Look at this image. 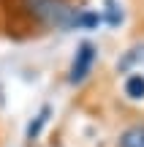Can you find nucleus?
<instances>
[{
    "label": "nucleus",
    "instance_id": "nucleus-1",
    "mask_svg": "<svg viewBox=\"0 0 144 147\" xmlns=\"http://www.w3.org/2000/svg\"><path fill=\"white\" fill-rule=\"evenodd\" d=\"M22 5L27 8V14L35 16L38 22L49 27H79V25H95L98 16L92 14H79L68 0H22Z\"/></svg>",
    "mask_w": 144,
    "mask_h": 147
},
{
    "label": "nucleus",
    "instance_id": "nucleus-2",
    "mask_svg": "<svg viewBox=\"0 0 144 147\" xmlns=\"http://www.w3.org/2000/svg\"><path fill=\"white\" fill-rule=\"evenodd\" d=\"M92 63H95V47H92L90 41H84L79 47V52H76V57H74V63H71V82L74 84H79V82H84L87 79V74H90L92 68Z\"/></svg>",
    "mask_w": 144,
    "mask_h": 147
},
{
    "label": "nucleus",
    "instance_id": "nucleus-3",
    "mask_svg": "<svg viewBox=\"0 0 144 147\" xmlns=\"http://www.w3.org/2000/svg\"><path fill=\"white\" fill-rule=\"evenodd\" d=\"M123 93L131 101H144V71H131L123 82Z\"/></svg>",
    "mask_w": 144,
    "mask_h": 147
},
{
    "label": "nucleus",
    "instance_id": "nucleus-4",
    "mask_svg": "<svg viewBox=\"0 0 144 147\" xmlns=\"http://www.w3.org/2000/svg\"><path fill=\"white\" fill-rule=\"evenodd\" d=\"M117 147H144V123L141 125H131L128 131H123Z\"/></svg>",
    "mask_w": 144,
    "mask_h": 147
},
{
    "label": "nucleus",
    "instance_id": "nucleus-5",
    "mask_svg": "<svg viewBox=\"0 0 144 147\" xmlns=\"http://www.w3.org/2000/svg\"><path fill=\"white\" fill-rule=\"evenodd\" d=\"M136 65H144V47H136V49H131V52H125V57L117 63V68L131 74Z\"/></svg>",
    "mask_w": 144,
    "mask_h": 147
},
{
    "label": "nucleus",
    "instance_id": "nucleus-6",
    "mask_svg": "<svg viewBox=\"0 0 144 147\" xmlns=\"http://www.w3.org/2000/svg\"><path fill=\"white\" fill-rule=\"evenodd\" d=\"M46 117H49V109L44 106V109H41V115H38V120H35V125H30V128H27V139H35V136H38V131L44 128Z\"/></svg>",
    "mask_w": 144,
    "mask_h": 147
}]
</instances>
